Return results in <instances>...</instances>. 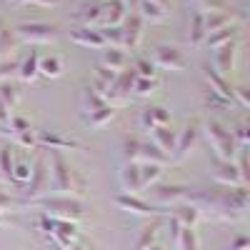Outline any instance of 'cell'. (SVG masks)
<instances>
[{
	"instance_id": "7402d4cb",
	"label": "cell",
	"mask_w": 250,
	"mask_h": 250,
	"mask_svg": "<svg viewBox=\"0 0 250 250\" xmlns=\"http://www.w3.org/2000/svg\"><path fill=\"white\" fill-rule=\"evenodd\" d=\"M168 215L175 218L183 228H195L200 223V210L193 203H178V205H173V210H168Z\"/></svg>"
},
{
	"instance_id": "681fc988",
	"label": "cell",
	"mask_w": 250,
	"mask_h": 250,
	"mask_svg": "<svg viewBox=\"0 0 250 250\" xmlns=\"http://www.w3.org/2000/svg\"><path fill=\"white\" fill-rule=\"evenodd\" d=\"M115 75H118V73L108 70L105 65H98V68H95V75H93V78H95L98 83H103V85H108V88H110V85H113V80H115Z\"/></svg>"
},
{
	"instance_id": "f5cc1de1",
	"label": "cell",
	"mask_w": 250,
	"mask_h": 250,
	"mask_svg": "<svg viewBox=\"0 0 250 250\" xmlns=\"http://www.w3.org/2000/svg\"><path fill=\"white\" fill-rule=\"evenodd\" d=\"M223 250H250V240H248L245 235H238L230 245H225Z\"/></svg>"
},
{
	"instance_id": "74e56055",
	"label": "cell",
	"mask_w": 250,
	"mask_h": 250,
	"mask_svg": "<svg viewBox=\"0 0 250 250\" xmlns=\"http://www.w3.org/2000/svg\"><path fill=\"white\" fill-rule=\"evenodd\" d=\"M160 88V80L158 78H135V85H133V95L138 98H150L155 95Z\"/></svg>"
},
{
	"instance_id": "e575fe53",
	"label": "cell",
	"mask_w": 250,
	"mask_h": 250,
	"mask_svg": "<svg viewBox=\"0 0 250 250\" xmlns=\"http://www.w3.org/2000/svg\"><path fill=\"white\" fill-rule=\"evenodd\" d=\"M62 70H65V68H62V60L58 55H45V58L38 60V73L43 75V78L55 80V78L62 75Z\"/></svg>"
},
{
	"instance_id": "30bf717a",
	"label": "cell",
	"mask_w": 250,
	"mask_h": 250,
	"mask_svg": "<svg viewBox=\"0 0 250 250\" xmlns=\"http://www.w3.org/2000/svg\"><path fill=\"white\" fill-rule=\"evenodd\" d=\"M200 120L198 118H190L185 123V128L178 133V140H175V150L170 155V163H180L183 158H188V153H190L195 148V143L200 138Z\"/></svg>"
},
{
	"instance_id": "db71d44e",
	"label": "cell",
	"mask_w": 250,
	"mask_h": 250,
	"mask_svg": "<svg viewBox=\"0 0 250 250\" xmlns=\"http://www.w3.org/2000/svg\"><path fill=\"white\" fill-rule=\"evenodd\" d=\"M123 8L128 10V13H138V5H140V0H120Z\"/></svg>"
},
{
	"instance_id": "603a6c76",
	"label": "cell",
	"mask_w": 250,
	"mask_h": 250,
	"mask_svg": "<svg viewBox=\"0 0 250 250\" xmlns=\"http://www.w3.org/2000/svg\"><path fill=\"white\" fill-rule=\"evenodd\" d=\"M150 133V140L158 145V148L165 153V155H173V150H175V140H178V133L170 128V125H165V128H153V130H148Z\"/></svg>"
},
{
	"instance_id": "f1b7e54d",
	"label": "cell",
	"mask_w": 250,
	"mask_h": 250,
	"mask_svg": "<svg viewBox=\"0 0 250 250\" xmlns=\"http://www.w3.org/2000/svg\"><path fill=\"white\" fill-rule=\"evenodd\" d=\"M138 163H155V165H163V168H165V165L170 163V158L165 155L153 140H143L140 143V158H138Z\"/></svg>"
},
{
	"instance_id": "f6af8a7d",
	"label": "cell",
	"mask_w": 250,
	"mask_h": 250,
	"mask_svg": "<svg viewBox=\"0 0 250 250\" xmlns=\"http://www.w3.org/2000/svg\"><path fill=\"white\" fill-rule=\"evenodd\" d=\"M193 3L198 5V10H200L203 15H208V13H218V10H230L225 0H193Z\"/></svg>"
},
{
	"instance_id": "277c9868",
	"label": "cell",
	"mask_w": 250,
	"mask_h": 250,
	"mask_svg": "<svg viewBox=\"0 0 250 250\" xmlns=\"http://www.w3.org/2000/svg\"><path fill=\"white\" fill-rule=\"evenodd\" d=\"M35 228L40 235H45L55 248L60 250H68L70 245H75L80 240V230H78V223H70V220H55V218H48L43 213H38L35 218Z\"/></svg>"
},
{
	"instance_id": "4316f807",
	"label": "cell",
	"mask_w": 250,
	"mask_h": 250,
	"mask_svg": "<svg viewBox=\"0 0 250 250\" xmlns=\"http://www.w3.org/2000/svg\"><path fill=\"white\" fill-rule=\"evenodd\" d=\"M38 60H40V53L38 50H30L23 60L18 62V78L23 80V83H35L40 78L38 73Z\"/></svg>"
},
{
	"instance_id": "6da1fadb",
	"label": "cell",
	"mask_w": 250,
	"mask_h": 250,
	"mask_svg": "<svg viewBox=\"0 0 250 250\" xmlns=\"http://www.w3.org/2000/svg\"><path fill=\"white\" fill-rule=\"evenodd\" d=\"M185 203H193L200 218H210V220H223V223H235L245 215L248 205H250V193L248 185H215V188H205V190H190L185 198Z\"/></svg>"
},
{
	"instance_id": "4fadbf2b",
	"label": "cell",
	"mask_w": 250,
	"mask_h": 250,
	"mask_svg": "<svg viewBox=\"0 0 250 250\" xmlns=\"http://www.w3.org/2000/svg\"><path fill=\"white\" fill-rule=\"evenodd\" d=\"M35 138H38V148L40 150H80L83 148L80 140L60 135L55 130H40V133H35Z\"/></svg>"
},
{
	"instance_id": "f546056e",
	"label": "cell",
	"mask_w": 250,
	"mask_h": 250,
	"mask_svg": "<svg viewBox=\"0 0 250 250\" xmlns=\"http://www.w3.org/2000/svg\"><path fill=\"white\" fill-rule=\"evenodd\" d=\"M228 43H238V28H235V25L223 28V30H215V33H208L203 45H210L213 50H218V48H223V45H228Z\"/></svg>"
},
{
	"instance_id": "7bdbcfd3",
	"label": "cell",
	"mask_w": 250,
	"mask_h": 250,
	"mask_svg": "<svg viewBox=\"0 0 250 250\" xmlns=\"http://www.w3.org/2000/svg\"><path fill=\"white\" fill-rule=\"evenodd\" d=\"M15 43H18V38H15V33L10 28L0 30V60L10 58V53L15 50Z\"/></svg>"
},
{
	"instance_id": "9f6ffc18",
	"label": "cell",
	"mask_w": 250,
	"mask_h": 250,
	"mask_svg": "<svg viewBox=\"0 0 250 250\" xmlns=\"http://www.w3.org/2000/svg\"><path fill=\"white\" fill-rule=\"evenodd\" d=\"M85 248H88L85 243H83V240H78V243H75V245H70L68 250H85Z\"/></svg>"
},
{
	"instance_id": "484cf974",
	"label": "cell",
	"mask_w": 250,
	"mask_h": 250,
	"mask_svg": "<svg viewBox=\"0 0 250 250\" xmlns=\"http://www.w3.org/2000/svg\"><path fill=\"white\" fill-rule=\"evenodd\" d=\"M238 15L233 10H218V13H208L205 15V33H215V30H223V28H230L235 25Z\"/></svg>"
},
{
	"instance_id": "d590c367",
	"label": "cell",
	"mask_w": 250,
	"mask_h": 250,
	"mask_svg": "<svg viewBox=\"0 0 250 250\" xmlns=\"http://www.w3.org/2000/svg\"><path fill=\"white\" fill-rule=\"evenodd\" d=\"M173 245H175V250H200V240H198L195 228H180L178 240Z\"/></svg>"
},
{
	"instance_id": "83f0119b",
	"label": "cell",
	"mask_w": 250,
	"mask_h": 250,
	"mask_svg": "<svg viewBox=\"0 0 250 250\" xmlns=\"http://www.w3.org/2000/svg\"><path fill=\"white\" fill-rule=\"evenodd\" d=\"M125 15H128V10L123 8L120 0H105L103 3V23L100 25H123Z\"/></svg>"
},
{
	"instance_id": "ee69618b",
	"label": "cell",
	"mask_w": 250,
	"mask_h": 250,
	"mask_svg": "<svg viewBox=\"0 0 250 250\" xmlns=\"http://www.w3.org/2000/svg\"><path fill=\"white\" fill-rule=\"evenodd\" d=\"M133 70L138 73V78H158V70L153 65V60H148V58H138Z\"/></svg>"
},
{
	"instance_id": "f907efd6",
	"label": "cell",
	"mask_w": 250,
	"mask_h": 250,
	"mask_svg": "<svg viewBox=\"0 0 250 250\" xmlns=\"http://www.w3.org/2000/svg\"><path fill=\"white\" fill-rule=\"evenodd\" d=\"M233 103H238L240 108H250V98H248V88L245 85L233 88Z\"/></svg>"
},
{
	"instance_id": "9c48e42d",
	"label": "cell",
	"mask_w": 250,
	"mask_h": 250,
	"mask_svg": "<svg viewBox=\"0 0 250 250\" xmlns=\"http://www.w3.org/2000/svg\"><path fill=\"white\" fill-rule=\"evenodd\" d=\"M123 213H130V215H140V218H160V215H168V210H160L158 205H153L150 200H145L140 195H128V193H120L113 200Z\"/></svg>"
},
{
	"instance_id": "52a82bcc",
	"label": "cell",
	"mask_w": 250,
	"mask_h": 250,
	"mask_svg": "<svg viewBox=\"0 0 250 250\" xmlns=\"http://www.w3.org/2000/svg\"><path fill=\"white\" fill-rule=\"evenodd\" d=\"M18 193L25 198V203L50 195V168H48V160L45 158H38L33 163V175H30V180L20 188Z\"/></svg>"
},
{
	"instance_id": "cb8c5ba5",
	"label": "cell",
	"mask_w": 250,
	"mask_h": 250,
	"mask_svg": "<svg viewBox=\"0 0 250 250\" xmlns=\"http://www.w3.org/2000/svg\"><path fill=\"white\" fill-rule=\"evenodd\" d=\"M205 83H208V88H210L213 93H218V95H223V98H228V100H233V83L228 80V78H223L220 73H215L210 65L205 68Z\"/></svg>"
},
{
	"instance_id": "8fae6325",
	"label": "cell",
	"mask_w": 250,
	"mask_h": 250,
	"mask_svg": "<svg viewBox=\"0 0 250 250\" xmlns=\"http://www.w3.org/2000/svg\"><path fill=\"white\" fill-rule=\"evenodd\" d=\"M10 140L23 150H38V138L35 130L30 128V120L28 118H20V115H10Z\"/></svg>"
},
{
	"instance_id": "8d00e7d4",
	"label": "cell",
	"mask_w": 250,
	"mask_h": 250,
	"mask_svg": "<svg viewBox=\"0 0 250 250\" xmlns=\"http://www.w3.org/2000/svg\"><path fill=\"white\" fill-rule=\"evenodd\" d=\"M13 150L10 145H3L0 148V183H13Z\"/></svg>"
},
{
	"instance_id": "5b68a950",
	"label": "cell",
	"mask_w": 250,
	"mask_h": 250,
	"mask_svg": "<svg viewBox=\"0 0 250 250\" xmlns=\"http://www.w3.org/2000/svg\"><path fill=\"white\" fill-rule=\"evenodd\" d=\"M200 133L205 135V140L210 143V150L215 153L218 160H228V163H235L238 155V143L233 138V133L225 128L220 120H205L200 125Z\"/></svg>"
},
{
	"instance_id": "ab89813d",
	"label": "cell",
	"mask_w": 250,
	"mask_h": 250,
	"mask_svg": "<svg viewBox=\"0 0 250 250\" xmlns=\"http://www.w3.org/2000/svg\"><path fill=\"white\" fill-rule=\"evenodd\" d=\"M103 43L105 48H123V33H120V25H100L98 28Z\"/></svg>"
},
{
	"instance_id": "680465c9",
	"label": "cell",
	"mask_w": 250,
	"mask_h": 250,
	"mask_svg": "<svg viewBox=\"0 0 250 250\" xmlns=\"http://www.w3.org/2000/svg\"><path fill=\"white\" fill-rule=\"evenodd\" d=\"M153 3H158L160 8H165V10H168V5H170V0H153Z\"/></svg>"
},
{
	"instance_id": "e0dca14e",
	"label": "cell",
	"mask_w": 250,
	"mask_h": 250,
	"mask_svg": "<svg viewBox=\"0 0 250 250\" xmlns=\"http://www.w3.org/2000/svg\"><path fill=\"white\" fill-rule=\"evenodd\" d=\"M213 180L215 185H228V188H233V185H243L240 180V173L235 168V163H228V160H213Z\"/></svg>"
},
{
	"instance_id": "ac0fdd59",
	"label": "cell",
	"mask_w": 250,
	"mask_h": 250,
	"mask_svg": "<svg viewBox=\"0 0 250 250\" xmlns=\"http://www.w3.org/2000/svg\"><path fill=\"white\" fill-rule=\"evenodd\" d=\"M120 188H123V193H128V195H140L143 193V188H140V165L138 163H123Z\"/></svg>"
},
{
	"instance_id": "5bb4252c",
	"label": "cell",
	"mask_w": 250,
	"mask_h": 250,
	"mask_svg": "<svg viewBox=\"0 0 250 250\" xmlns=\"http://www.w3.org/2000/svg\"><path fill=\"white\" fill-rule=\"evenodd\" d=\"M123 33V50H135L143 40V18L138 13H128L120 25Z\"/></svg>"
},
{
	"instance_id": "3957f363",
	"label": "cell",
	"mask_w": 250,
	"mask_h": 250,
	"mask_svg": "<svg viewBox=\"0 0 250 250\" xmlns=\"http://www.w3.org/2000/svg\"><path fill=\"white\" fill-rule=\"evenodd\" d=\"M23 208H35L38 213H43L48 218L70 220V223H78V225L88 218V205L78 198H65V195H45V198H38V200H30V203L23 200Z\"/></svg>"
},
{
	"instance_id": "816d5d0a",
	"label": "cell",
	"mask_w": 250,
	"mask_h": 250,
	"mask_svg": "<svg viewBox=\"0 0 250 250\" xmlns=\"http://www.w3.org/2000/svg\"><path fill=\"white\" fill-rule=\"evenodd\" d=\"M8 208H23V200H15V198H10L8 193H3L0 190V210H8Z\"/></svg>"
},
{
	"instance_id": "d6986e66",
	"label": "cell",
	"mask_w": 250,
	"mask_h": 250,
	"mask_svg": "<svg viewBox=\"0 0 250 250\" xmlns=\"http://www.w3.org/2000/svg\"><path fill=\"white\" fill-rule=\"evenodd\" d=\"M140 125H143L145 130L165 128V125H170V113H168V108H163V105H148V108H143V113H140Z\"/></svg>"
},
{
	"instance_id": "b9f144b4",
	"label": "cell",
	"mask_w": 250,
	"mask_h": 250,
	"mask_svg": "<svg viewBox=\"0 0 250 250\" xmlns=\"http://www.w3.org/2000/svg\"><path fill=\"white\" fill-rule=\"evenodd\" d=\"M0 100H3L10 110L18 105V100H20V88L15 85L13 80H3V83H0Z\"/></svg>"
},
{
	"instance_id": "7dc6e473",
	"label": "cell",
	"mask_w": 250,
	"mask_h": 250,
	"mask_svg": "<svg viewBox=\"0 0 250 250\" xmlns=\"http://www.w3.org/2000/svg\"><path fill=\"white\" fill-rule=\"evenodd\" d=\"M235 158H238L235 168H238V173H240V180H243V185H248V183H250V170H248V153H245V148H240Z\"/></svg>"
},
{
	"instance_id": "11a10c76",
	"label": "cell",
	"mask_w": 250,
	"mask_h": 250,
	"mask_svg": "<svg viewBox=\"0 0 250 250\" xmlns=\"http://www.w3.org/2000/svg\"><path fill=\"white\" fill-rule=\"evenodd\" d=\"M30 3H35V5H40V8H55L60 0H30Z\"/></svg>"
},
{
	"instance_id": "1f68e13d",
	"label": "cell",
	"mask_w": 250,
	"mask_h": 250,
	"mask_svg": "<svg viewBox=\"0 0 250 250\" xmlns=\"http://www.w3.org/2000/svg\"><path fill=\"white\" fill-rule=\"evenodd\" d=\"M138 15L143 18V23H145V20H148V23H163V20L168 18V10L160 8L158 3H153V0H140Z\"/></svg>"
},
{
	"instance_id": "d6a6232c",
	"label": "cell",
	"mask_w": 250,
	"mask_h": 250,
	"mask_svg": "<svg viewBox=\"0 0 250 250\" xmlns=\"http://www.w3.org/2000/svg\"><path fill=\"white\" fill-rule=\"evenodd\" d=\"M138 165H140V188L143 190H150L155 183H160L163 165H155V163H138Z\"/></svg>"
},
{
	"instance_id": "7a4b0ae2",
	"label": "cell",
	"mask_w": 250,
	"mask_h": 250,
	"mask_svg": "<svg viewBox=\"0 0 250 250\" xmlns=\"http://www.w3.org/2000/svg\"><path fill=\"white\" fill-rule=\"evenodd\" d=\"M50 195H65L83 200L88 193V183L78 170L70 168V163L62 158L60 150H50Z\"/></svg>"
},
{
	"instance_id": "91938a15",
	"label": "cell",
	"mask_w": 250,
	"mask_h": 250,
	"mask_svg": "<svg viewBox=\"0 0 250 250\" xmlns=\"http://www.w3.org/2000/svg\"><path fill=\"white\" fill-rule=\"evenodd\" d=\"M5 223H8V218H5V213H3V210H0V228H3Z\"/></svg>"
},
{
	"instance_id": "7c38bea8",
	"label": "cell",
	"mask_w": 250,
	"mask_h": 250,
	"mask_svg": "<svg viewBox=\"0 0 250 250\" xmlns=\"http://www.w3.org/2000/svg\"><path fill=\"white\" fill-rule=\"evenodd\" d=\"M150 193H153V200L158 205L170 208V205L185 203L188 193H190V188H188V185H178V183H155L150 188Z\"/></svg>"
},
{
	"instance_id": "2e32d148",
	"label": "cell",
	"mask_w": 250,
	"mask_h": 250,
	"mask_svg": "<svg viewBox=\"0 0 250 250\" xmlns=\"http://www.w3.org/2000/svg\"><path fill=\"white\" fill-rule=\"evenodd\" d=\"M235 53H238V43H228V45L218 48L215 58H213V70L230 80L233 68H235Z\"/></svg>"
},
{
	"instance_id": "f35d334b",
	"label": "cell",
	"mask_w": 250,
	"mask_h": 250,
	"mask_svg": "<svg viewBox=\"0 0 250 250\" xmlns=\"http://www.w3.org/2000/svg\"><path fill=\"white\" fill-rule=\"evenodd\" d=\"M140 143H143V138H138V135H125L123 138V160L125 163H138Z\"/></svg>"
},
{
	"instance_id": "94428289",
	"label": "cell",
	"mask_w": 250,
	"mask_h": 250,
	"mask_svg": "<svg viewBox=\"0 0 250 250\" xmlns=\"http://www.w3.org/2000/svg\"><path fill=\"white\" fill-rule=\"evenodd\" d=\"M148 250H163V248H160V245H153V248H148Z\"/></svg>"
},
{
	"instance_id": "9a60e30c",
	"label": "cell",
	"mask_w": 250,
	"mask_h": 250,
	"mask_svg": "<svg viewBox=\"0 0 250 250\" xmlns=\"http://www.w3.org/2000/svg\"><path fill=\"white\" fill-rule=\"evenodd\" d=\"M153 65L168 70H185V58L175 45H158L153 50Z\"/></svg>"
},
{
	"instance_id": "60d3db41",
	"label": "cell",
	"mask_w": 250,
	"mask_h": 250,
	"mask_svg": "<svg viewBox=\"0 0 250 250\" xmlns=\"http://www.w3.org/2000/svg\"><path fill=\"white\" fill-rule=\"evenodd\" d=\"M203 100H205V108H208V110H230V108L235 105L233 100H228V98H223V95L213 93L210 88H208V90L203 93Z\"/></svg>"
},
{
	"instance_id": "836d02e7",
	"label": "cell",
	"mask_w": 250,
	"mask_h": 250,
	"mask_svg": "<svg viewBox=\"0 0 250 250\" xmlns=\"http://www.w3.org/2000/svg\"><path fill=\"white\" fill-rule=\"evenodd\" d=\"M158 230H160V220L153 218V223L145 225L143 230H140V235L135 238L133 250H148V248H153L155 245V238H158Z\"/></svg>"
},
{
	"instance_id": "4dcf8cb0",
	"label": "cell",
	"mask_w": 250,
	"mask_h": 250,
	"mask_svg": "<svg viewBox=\"0 0 250 250\" xmlns=\"http://www.w3.org/2000/svg\"><path fill=\"white\" fill-rule=\"evenodd\" d=\"M100 65H105L113 73H120L128 65V55H125L123 48H103V62Z\"/></svg>"
},
{
	"instance_id": "ba28073f",
	"label": "cell",
	"mask_w": 250,
	"mask_h": 250,
	"mask_svg": "<svg viewBox=\"0 0 250 250\" xmlns=\"http://www.w3.org/2000/svg\"><path fill=\"white\" fill-rule=\"evenodd\" d=\"M13 33L18 40H23L28 45H45L58 40V28L50 23H20Z\"/></svg>"
},
{
	"instance_id": "44dd1931",
	"label": "cell",
	"mask_w": 250,
	"mask_h": 250,
	"mask_svg": "<svg viewBox=\"0 0 250 250\" xmlns=\"http://www.w3.org/2000/svg\"><path fill=\"white\" fill-rule=\"evenodd\" d=\"M73 20H75L80 28H98V25L103 23V3L80 5V8L73 13Z\"/></svg>"
},
{
	"instance_id": "6f0895ef",
	"label": "cell",
	"mask_w": 250,
	"mask_h": 250,
	"mask_svg": "<svg viewBox=\"0 0 250 250\" xmlns=\"http://www.w3.org/2000/svg\"><path fill=\"white\" fill-rule=\"evenodd\" d=\"M5 3H10V5H25V3H30V0H5Z\"/></svg>"
},
{
	"instance_id": "ffe728a7",
	"label": "cell",
	"mask_w": 250,
	"mask_h": 250,
	"mask_svg": "<svg viewBox=\"0 0 250 250\" xmlns=\"http://www.w3.org/2000/svg\"><path fill=\"white\" fill-rule=\"evenodd\" d=\"M70 40L75 45H83V48H90V50H103L105 43H103V38L98 33V28H73L70 30Z\"/></svg>"
},
{
	"instance_id": "8992f818",
	"label": "cell",
	"mask_w": 250,
	"mask_h": 250,
	"mask_svg": "<svg viewBox=\"0 0 250 250\" xmlns=\"http://www.w3.org/2000/svg\"><path fill=\"white\" fill-rule=\"evenodd\" d=\"M80 118L88 128H103V125H108L115 118V108L103 95H98L90 85H85V90H83V115Z\"/></svg>"
},
{
	"instance_id": "bcb514c9",
	"label": "cell",
	"mask_w": 250,
	"mask_h": 250,
	"mask_svg": "<svg viewBox=\"0 0 250 250\" xmlns=\"http://www.w3.org/2000/svg\"><path fill=\"white\" fill-rule=\"evenodd\" d=\"M13 78H18V62L10 60V58L0 60V83H3V80H13Z\"/></svg>"
},
{
	"instance_id": "c3c4849f",
	"label": "cell",
	"mask_w": 250,
	"mask_h": 250,
	"mask_svg": "<svg viewBox=\"0 0 250 250\" xmlns=\"http://www.w3.org/2000/svg\"><path fill=\"white\" fill-rule=\"evenodd\" d=\"M235 143H238V148H248V143H250V130H248V125L245 123H235V128L230 130Z\"/></svg>"
},
{
	"instance_id": "d4e9b609",
	"label": "cell",
	"mask_w": 250,
	"mask_h": 250,
	"mask_svg": "<svg viewBox=\"0 0 250 250\" xmlns=\"http://www.w3.org/2000/svg\"><path fill=\"white\" fill-rule=\"evenodd\" d=\"M205 15L200 10H195L190 15V23H188V43H190V48H200L205 43Z\"/></svg>"
}]
</instances>
